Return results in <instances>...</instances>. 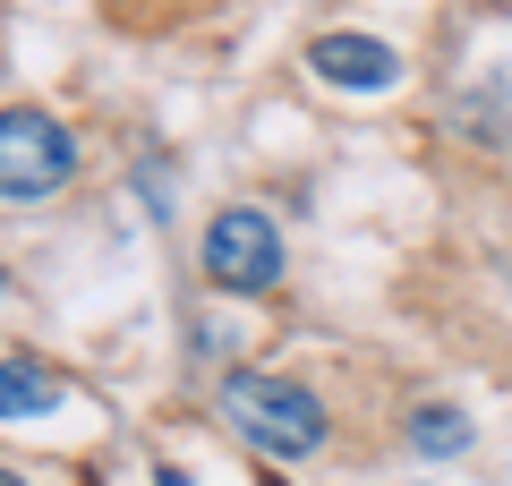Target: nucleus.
I'll list each match as a JSON object with an SVG mask.
<instances>
[{
  "label": "nucleus",
  "instance_id": "6",
  "mask_svg": "<svg viewBox=\"0 0 512 486\" xmlns=\"http://www.w3.org/2000/svg\"><path fill=\"white\" fill-rule=\"evenodd\" d=\"M461 444H470V418H461L453 401L410 410V452H436V461H444V452H461Z\"/></svg>",
  "mask_w": 512,
  "mask_h": 486
},
{
  "label": "nucleus",
  "instance_id": "5",
  "mask_svg": "<svg viewBox=\"0 0 512 486\" xmlns=\"http://www.w3.org/2000/svg\"><path fill=\"white\" fill-rule=\"evenodd\" d=\"M60 410V376L35 359H0V418H43Z\"/></svg>",
  "mask_w": 512,
  "mask_h": 486
},
{
  "label": "nucleus",
  "instance_id": "9",
  "mask_svg": "<svg viewBox=\"0 0 512 486\" xmlns=\"http://www.w3.org/2000/svg\"><path fill=\"white\" fill-rule=\"evenodd\" d=\"M0 299H9V273H0Z\"/></svg>",
  "mask_w": 512,
  "mask_h": 486
},
{
  "label": "nucleus",
  "instance_id": "8",
  "mask_svg": "<svg viewBox=\"0 0 512 486\" xmlns=\"http://www.w3.org/2000/svg\"><path fill=\"white\" fill-rule=\"evenodd\" d=\"M0 486H26V478H18V469H0Z\"/></svg>",
  "mask_w": 512,
  "mask_h": 486
},
{
  "label": "nucleus",
  "instance_id": "3",
  "mask_svg": "<svg viewBox=\"0 0 512 486\" xmlns=\"http://www.w3.org/2000/svg\"><path fill=\"white\" fill-rule=\"evenodd\" d=\"M205 273H214L222 290H239V299H256V290L282 282V231L265 205H222L214 222H205Z\"/></svg>",
  "mask_w": 512,
  "mask_h": 486
},
{
  "label": "nucleus",
  "instance_id": "7",
  "mask_svg": "<svg viewBox=\"0 0 512 486\" xmlns=\"http://www.w3.org/2000/svg\"><path fill=\"white\" fill-rule=\"evenodd\" d=\"M154 486H188V469H154Z\"/></svg>",
  "mask_w": 512,
  "mask_h": 486
},
{
  "label": "nucleus",
  "instance_id": "1",
  "mask_svg": "<svg viewBox=\"0 0 512 486\" xmlns=\"http://www.w3.org/2000/svg\"><path fill=\"white\" fill-rule=\"evenodd\" d=\"M214 401H222V427H231L256 461H308V452L333 435L325 401H316L308 384L274 376V367H239V376H222Z\"/></svg>",
  "mask_w": 512,
  "mask_h": 486
},
{
  "label": "nucleus",
  "instance_id": "4",
  "mask_svg": "<svg viewBox=\"0 0 512 486\" xmlns=\"http://www.w3.org/2000/svg\"><path fill=\"white\" fill-rule=\"evenodd\" d=\"M308 69L325 77V86H342V94H384L393 77H402V52H393L384 35H316Z\"/></svg>",
  "mask_w": 512,
  "mask_h": 486
},
{
  "label": "nucleus",
  "instance_id": "2",
  "mask_svg": "<svg viewBox=\"0 0 512 486\" xmlns=\"http://www.w3.org/2000/svg\"><path fill=\"white\" fill-rule=\"evenodd\" d=\"M77 180V137L35 103H9L0 111V197L9 205H35V197H60Z\"/></svg>",
  "mask_w": 512,
  "mask_h": 486
}]
</instances>
